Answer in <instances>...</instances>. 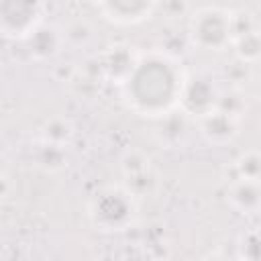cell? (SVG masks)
<instances>
[{"label": "cell", "mask_w": 261, "mask_h": 261, "mask_svg": "<svg viewBox=\"0 0 261 261\" xmlns=\"http://www.w3.org/2000/svg\"><path fill=\"white\" fill-rule=\"evenodd\" d=\"M186 80L175 55L163 49L147 51L120 86L122 100L135 114L159 120L179 108Z\"/></svg>", "instance_id": "1"}, {"label": "cell", "mask_w": 261, "mask_h": 261, "mask_svg": "<svg viewBox=\"0 0 261 261\" xmlns=\"http://www.w3.org/2000/svg\"><path fill=\"white\" fill-rule=\"evenodd\" d=\"M137 214L135 196L124 186L102 188L88 206V216L92 224L102 232H122L126 230Z\"/></svg>", "instance_id": "2"}, {"label": "cell", "mask_w": 261, "mask_h": 261, "mask_svg": "<svg viewBox=\"0 0 261 261\" xmlns=\"http://www.w3.org/2000/svg\"><path fill=\"white\" fill-rule=\"evenodd\" d=\"M232 10L222 6L196 8L188 22V41L204 51H224L232 47Z\"/></svg>", "instance_id": "3"}, {"label": "cell", "mask_w": 261, "mask_h": 261, "mask_svg": "<svg viewBox=\"0 0 261 261\" xmlns=\"http://www.w3.org/2000/svg\"><path fill=\"white\" fill-rule=\"evenodd\" d=\"M45 4L37 0H2L0 31L10 41H27L45 20Z\"/></svg>", "instance_id": "4"}, {"label": "cell", "mask_w": 261, "mask_h": 261, "mask_svg": "<svg viewBox=\"0 0 261 261\" xmlns=\"http://www.w3.org/2000/svg\"><path fill=\"white\" fill-rule=\"evenodd\" d=\"M220 98V88L218 84L208 75V73H196L188 75L184 94L179 100V110L188 114L190 118H202L208 112L216 110Z\"/></svg>", "instance_id": "5"}, {"label": "cell", "mask_w": 261, "mask_h": 261, "mask_svg": "<svg viewBox=\"0 0 261 261\" xmlns=\"http://www.w3.org/2000/svg\"><path fill=\"white\" fill-rule=\"evenodd\" d=\"M94 6L102 14V18L120 27L139 24L151 18L153 12L159 8V4L151 0H108V2H96Z\"/></svg>", "instance_id": "6"}, {"label": "cell", "mask_w": 261, "mask_h": 261, "mask_svg": "<svg viewBox=\"0 0 261 261\" xmlns=\"http://www.w3.org/2000/svg\"><path fill=\"white\" fill-rule=\"evenodd\" d=\"M141 55H143V53H139L137 47L126 45V43H116V45L108 47V49L100 55V59H98L100 71H102L104 77H108V80H112L114 84L122 86L124 80H126V77L130 75V71L135 69V65L139 63Z\"/></svg>", "instance_id": "7"}, {"label": "cell", "mask_w": 261, "mask_h": 261, "mask_svg": "<svg viewBox=\"0 0 261 261\" xmlns=\"http://www.w3.org/2000/svg\"><path fill=\"white\" fill-rule=\"evenodd\" d=\"M198 128L200 135L212 143V145H226L239 135V118L222 112V110H212L206 116L198 118Z\"/></svg>", "instance_id": "8"}, {"label": "cell", "mask_w": 261, "mask_h": 261, "mask_svg": "<svg viewBox=\"0 0 261 261\" xmlns=\"http://www.w3.org/2000/svg\"><path fill=\"white\" fill-rule=\"evenodd\" d=\"M24 43L29 45V53L35 59L43 61V59H49V57L57 55L59 49L63 47L65 39H63V31H59L53 24H45L43 22Z\"/></svg>", "instance_id": "9"}, {"label": "cell", "mask_w": 261, "mask_h": 261, "mask_svg": "<svg viewBox=\"0 0 261 261\" xmlns=\"http://www.w3.org/2000/svg\"><path fill=\"white\" fill-rule=\"evenodd\" d=\"M228 202L241 214L261 212V184L247 179H237L228 184Z\"/></svg>", "instance_id": "10"}, {"label": "cell", "mask_w": 261, "mask_h": 261, "mask_svg": "<svg viewBox=\"0 0 261 261\" xmlns=\"http://www.w3.org/2000/svg\"><path fill=\"white\" fill-rule=\"evenodd\" d=\"M188 126H190V116L184 114L179 108L165 114L163 118H159V124H157V130H155V137L161 145L165 147H175L179 145L186 135H188Z\"/></svg>", "instance_id": "11"}, {"label": "cell", "mask_w": 261, "mask_h": 261, "mask_svg": "<svg viewBox=\"0 0 261 261\" xmlns=\"http://www.w3.org/2000/svg\"><path fill=\"white\" fill-rule=\"evenodd\" d=\"M232 49L239 61L243 63H255L261 59V29L249 31L245 35H239L232 39Z\"/></svg>", "instance_id": "12"}, {"label": "cell", "mask_w": 261, "mask_h": 261, "mask_svg": "<svg viewBox=\"0 0 261 261\" xmlns=\"http://www.w3.org/2000/svg\"><path fill=\"white\" fill-rule=\"evenodd\" d=\"M35 163L45 171H59L67 165V151L65 147L41 141L39 149L35 151Z\"/></svg>", "instance_id": "13"}, {"label": "cell", "mask_w": 261, "mask_h": 261, "mask_svg": "<svg viewBox=\"0 0 261 261\" xmlns=\"http://www.w3.org/2000/svg\"><path fill=\"white\" fill-rule=\"evenodd\" d=\"M232 169H234V181L237 179H247V181L261 184V151H245V153H241L234 159Z\"/></svg>", "instance_id": "14"}, {"label": "cell", "mask_w": 261, "mask_h": 261, "mask_svg": "<svg viewBox=\"0 0 261 261\" xmlns=\"http://www.w3.org/2000/svg\"><path fill=\"white\" fill-rule=\"evenodd\" d=\"M73 137V124L67 118H51L43 124L41 128V141L43 143H51V145H59V147H67L69 141Z\"/></svg>", "instance_id": "15"}, {"label": "cell", "mask_w": 261, "mask_h": 261, "mask_svg": "<svg viewBox=\"0 0 261 261\" xmlns=\"http://www.w3.org/2000/svg\"><path fill=\"white\" fill-rule=\"evenodd\" d=\"M216 108L241 120V116H243L245 110H247L245 94L241 92V88H232V86H230L228 90L220 92V98H218V106H216Z\"/></svg>", "instance_id": "16"}, {"label": "cell", "mask_w": 261, "mask_h": 261, "mask_svg": "<svg viewBox=\"0 0 261 261\" xmlns=\"http://www.w3.org/2000/svg\"><path fill=\"white\" fill-rule=\"evenodd\" d=\"M124 177H126L124 188H126L135 198L147 196V194H151V192L157 188V175H155L151 169L141 171V173H135V175H124Z\"/></svg>", "instance_id": "17"}, {"label": "cell", "mask_w": 261, "mask_h": 261, "mask_svg": "<svg viewBox=\"0 0 261 261\" xmlns=\"http://www.w3.org/2000/svg\"><path fill=\"white\" fill-rule=\"evenodd\" d=\"M239 259L241 261H261V230H251L241 239Z\"/></svg>", "instance_id": "18"}, {"label": "cell", "mask_w": 261, "mask_h": 261, "mask_svg": "<svg viewBox=\"0 0 261 261\" xmlns=\"http://www.w3.org/2000/svg\"><path fill=\"white\" fill-rule=\"evenodd\" d=\"M120 167H122V173L124 175H135V173H141V171H147L151 169L149 167V157L141 151H126L122 161H120Z\"/></svg>", "instance_id": "19"}, {"label": "cell", "mask_w": 261, "mask_h": 261, "mask_svg": "<svg viewBox=\"0 0 261 261\" xmlns=\"http://www.w3.org/2000/svg\"><path fill=\"white\" fill-rule=\"evenodd\" d=\"M92 37V29L86 20H73L63 29V39L71 45H86Z\"/></svg>", "instance_id": "20"}, {"label": "cell", "mask_w": 261, "mask_h": 261, "mask_svg": "<svg viewBox=\"0 0 261 261\" xmlns=\"http://www.w3.org/2000/svg\"><path fill=\"white\" fill-rule=\"evenodd\" d=\"M226 77H228V82H232V88H239V84L249 77V65L237 59L234 63H230L226 67Z\"/></svg>", "instance_id": "21"}, {"label": "cell", "mask_w": 261, "mask_h": 261, "mask_svg": "<svg viewBox=\"0 0 261 261\" xmlns=\"http://www.w3.org/2000/svg\"><path fill=\"white\" fill-rule=\"evenodd\" d=\"M206 261H241V259H234V257H228V255H220V253H216V255L208 257Z\"/></svg>", "instance_id": "22"}, {"label": "cell", "mask_w": 261, "mask_h": 261, "mask_svg": "<svg viewBox=\"0 0 261 261\" xmlns=\"http://www.w3.org/2000/svg\"><path fill=\"white\" fill-rule=\"evenodd\" d=\"M257 98H259V100H261V80H259V82H257Z\"/></svg>", "instance_id": "23"}]
</instances>
